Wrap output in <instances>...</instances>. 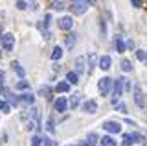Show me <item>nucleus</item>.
Returning <instances> with one entry per match:
<instances>
[{"instance_id": "obj_30", "label": "nucleus", "mask_w": 147, "mask_h": 146, "mask_svg": "<svg viewBox=\"0 0 147 146\" xmlns=\"http://www.w3.org/2000/svg\"><path fill=\"white\" fill-rule=\"evenodd\" d=\"M48 131H52V133L55 131V126H53V118H50V120H48Z\"/></svg>"}, {"instance_id": "obj_12", "label": "nucleus", "mask_w": 147, "mask_h": 146, "mask_svg": "<svg viewBox=\"0 0 147 146\" xmlns=\"http://www.w3.org/2000/svg\"><path fill=\"white\" fill-rule=\"evenodd\" d=\"M99 68L101 70H109L110 68V56H103L99 59Z\"/></svg>"}, {"instance_id": "obj_9", "label": "nucleus", "mask_w": 147, "mask_h": 146, "mask_svg": "<svg viewBox=\"0 0 147 146\" xmlns=\"http://www.w3.org/2000/svg\"><path fill=\"white\" fill-rule=\"evenodd\" d=\"M72 26H74V19H72V17H61V19H59V28H61V30L68 31Z\"/></svg>"}, {"instance_id": "obj_31", "label": "nucleus", "mask_w": 147, "mask_h": 146, "mask_svg": "<svg viewBox=\"0 0 147 146\" xmlns=\"http://www.w3.org/2000/svg\"><path fill=\"white\" fill-rule=\"evenodd\" d=\"M136 57L140 59V61H144V59H145V52H142V50H138V52H136Z\"/></svg>"}, {"instance_id": "obj_22", "label": "nucleus", "mask_w": 147, "mask_h": 146, "mask_svg": "<svg viewBox=\"0 0 147 146\" xmlns=\"http://www.w3.org/2000/svg\"><path fill=\"white\" fill-rule=\"evenodd\" d=\"M39 94H40V96H44V98H50V96H52V89H50L48 85H44V87L39 89Z\"/></svg>"}, {"instance_id": "obj_19", "label": "nucleus", "mask_w": 147, "mask_h": 146, "mask_svg": "<svg viewBox=\"0 0 147 146\" xmlns=\"http://www.w3.org/2000/svg\"><path fill=\"white\" fill-rule=\"evenodd\" d=\"M114 46H116L118 52H125V43H123V39L119 37V35L116 37V41H114Z\"/></svg>"}, {"instance_id": "obj_26", "label": "nucleus", "mask_w": 147, "mask_h": 146, "mask_svg": "<svg viewBox=\"0 0 147 146\" xmlns=\"http://www.w3.org/2000/svg\"><path fill=\"white\" fill-rule=\"evenodd\" d=\"M121 70L123 72H131L132 70V65H131V61H129V59H123V61H121Z\"/></svg>"}, {"instance_id": "obj_15", "label": "nucleus", "mask_w": 147, "mask_h": 146, "mask_svg": "<svg viewBox=\"0 0 147 146\" xmlns=\"http://www.w3.org/2000/svg\"><path fill=\"white\" fill-rule=\"evenodd\" d=\"M101 146H116V139H112L110 135H105L101 139Z\"/></svg>"}, {"instance_id": "obj_13", "label": "nucleus", "mask_w": 147, "mask_h": 146, "mask_svg": "<svg viewBox=\"0 0 147 146\" xmlns=\"http://www.w3.org/2000/svg\"><path fill=\"white\" fill-rule=\"evenodd\" d=\"M98 135H96V133H88V135H86V139H85V144L86 146H96V144H98Z\"/></svg>"}, {"instance_id": "obj_8", "label": "nucleus", "mask_w": 147, "mask_h": 146, "mask_svg": "<svg viewBox=\"0 0 147 146\" xmlns=\"http://www.w3.org/2000/svg\"><path fill=\"white\" fill-rule=\"evenodd\" d=\"M53 107H55V111H57V113H64L68 109V100L66 98H57V100H55V104H53Z\"/></svg>"}, {"instance_id": "obj_34", "label": "nucleus", "mask_w": 147, "mask_h": 146, "mask_svg": "<svg viewBox=\"0 0 147 146\" xmlns=\"http://www.w3.org/2000/svg\"><path fill=\"white\" fill-rule=\"evenodd\" d=\"M131 4L134 8H142V0H131Z\"/></svg>"}, {"instance_id": "obj_28", "label": "nucleus", "mask_w": 147, "mask_h": 146, "mask_svg": "<svg viewBox=\"0 0 147 146\" xmlns=\"http://www.w3.org/2000/svg\"><path fill=\"white\" fill-rule=\"evenodd\" d=\"M15 6H17V10H20V11H22V10H26V2H24V0H18Z\"/></svg>"}, {"instance_id": "obj_7", "label": "nucleus", "mask_w": 147, "mask_h": 146, "mask_svg": "<svg viewBox=\"0 0 147 146\" xmlns=\"http://www.w3.org/2000/svg\"><path fill=\"white\" fill-rule=\"evenodd\" d=\"M103 130L109 131V133H119V131H121V124H119V122H105Z\"/></svg>"}, {"instance_id": "obj_20", "label": "nucleus", "mask_w": 147, "mask_h": 146, "mask_svg": "<svg viewBox=\"0 0 147 146\" xmlns=\"http://www.w3.org/2000/svg\"><path fill=\"white\" fill-rule=\"evenodd\" d=\"M20 100L24 104H33V100H35V96L31 93H24V94H20Z\"/></svg>"}, {"instance_id": "obj_33", "label": "nucleus", "mask_w": 147, "mask_h": 146, "mask_svg": "<svg viewBox=\"0 0 147 146\" xmlns=\"http://www.w3.org/2000/svg\"><path fill=\"white\" fill-rule=\"evenodd\" d=\"M74 43H76V37H72V35H68V37H66V44H68V46H72Z\"/></svg>"}, {"instance_id": "obj_36", "label": "nucleus", "mask_w": 147, "mask_h": 146, "mask_svg": "<svg viewBox=\"0 0 147 146\" xmlns=\"http://www.w3.org/2000/svg\"><path fill=\"white\" fill-rule=\"evenodd\" d=\"M86 2H88V4H90V6H94V4H96V2H98V0H86Z\"/></svg>"}, {"instance_id": "obj_24", "label": "nucleus", "mask_w": 147, "mask_h": 146, "mask_svg": "<svg viewBox=\"0 0 147 146\" xmlns=\"http://www.w3.org/2000/svg\"><path fill=\"white\" fill-rule=\"evenodd\" d=\"M28 87H30V83H28L26 80H22V78H20V81H18V83L15 85V89H17V91H26Z\"/></svg>"}, {"instance_id": "obj_4", "label": "nucleus", "mask_w": 147, "mask_h": 146, "mask_svg": "<svg viewBox=\"0 0 147 146\" xmlns=\"http://www.w3.org/2000/svg\"><path fill=\"white\" fill-rule=\"evenodd\" d=\"M98 89H99V93L103 94V96H107V94L110 93V89H112V78H109V76L101 78L99 83H98Z\"/></svg>"}, {"instance_id": "obj_5", "label": "nucleus", "mask_w": 147, "mask_h": 146, "mask_svg": "<svg viewBox=\"0 0 147 146\" xmlns=\"http://www.w3.org/2000/svg\"><path fill=\"white\" fill-rule=\"evenodd\" d=\"M2 46H4V50H13V46H15V35H11V33L2 35Z\"/></svg>"}, {"instance_id": "obj_25", "label": "nucleus", "mask_w": 147, "mask_h": 146, "mask_svg": "<svg viewBox=\"0 0 147 146\" xmlns=\"http://www.w3.org/2000/svg\"><path fill=\"white\" fill-rule=\"evenodd\" d=\"M68 106H70L72 109H76L77 106H79V94H74V96L70 98V102H68Z\"/></svg>"}, {"instance_id": "obj_29", "label": "nucleus", "mask_w": 147, "mask_h": 146, "mask_svg": "<svg viewBox=\"0 0 147 146\" xmlns=\"http://www.w3.org/2000/svg\"><path fill=\"white\" fill-rule=\"evenodd\" d=\"M52 8H53V10H63L64 4H63V2H53V4H52Z\"/></svg>"}, {"instance_id": "obj_17", "label": "nucleus", "mask_w": 147, "mask_h": 146, "mask_svg": "<svg viewBox=\"0 0 147 146\" xmlns=\"http://www.w3.org/2000/svg\"><path fill=\"white\" fill-rule=\"evenodd\" d=\"M96 61H98V56H96V54H90L88 56V67H86V72H92V68H94V65H96Z\"/></svg>"}, {"instance_id": "obj_35", "label": "nucleus", "mask_w": 147, "mask_h": 146, "mask_svg": "<svg viewBox=\"0 0 147 146\" xmlns=\"http://www.w3.org/2000/svg\"><path fill=\"white\" fill-rule=\"evenodd\" d=\"M4 78H6V72H4V70H0V87L4 85Z\"/></svg>"}, {"instance_id": "obj_16", "label": "nucleus", "mask_w": 147, "mask_h": 146, "mask_svg": "<svg viewBox=\"0 0 147 146\" xmlns=\"http://www.w3.org/2000/svg\"><path fill=\"white\" fill-rule=\"evenodd\" d=\"M11 67H13V70H15L17 74H18V78H24V68L20 67V63H18V61H13V63H11Z\"/></svg>"}, {"instance_id": "obj_14", "label": "nucleus", "mask_w": 147, "mask_h": 146, "mask_svg": "<svg viewBox=\"0 0 147 146\" xmlns=\"http://www.w3.org/2000/svg\"><path fill=\"white\" fill-rule=\"evenodd\" d=\"M66 81L72 83V85H77V83H79V74H77V72H68V74H66Z\"/></svg>"}, {"instance_id": "obj_3", "label": "nucleus", "mask_w": 147, "mask_h": 146, "mask_svg": "<svg viewBox=\"0 0 147 146\" xmlns=\"http://www.w3.org/2000/svg\"><path fill=\"white\" fill-rule=\"evenodd\" d=\"M125 83H127V78H123V76H119L116 80V83H114V104L118 102V96H121L123 91H125Z\"/></svg>"}, {"instance_id": "obj_37", "label": "nucleus", "mask_w": 147, "mask_h": 146, "mask_svg": "<svg viewBox=\"0 0 147 146\" xmlns=\"http://www.w3.org/2000/svg\"><path fill=\"white\" fill-rule=\"evenodd\" d=\"M144 61H145V65H147V54H145V59H144Z\"/></svg>"}, {"instance_id": "obj_23", "label": "nucleus", "mask_w": 147, "mask_h": 146, "mask_svg": "<svg viewBox=\"0 0 147 146\" xmlns=\"http://www.w3.org/2000/svg\"><path fill=\"white\" fill-rule=\"evenodd\" d=\"M0 111H2V113H9V111H11V104H7L6 100H0Z\"/></svg>"}, {"instance_id": "obj_32", "label": "nucleus", "mask_w": 147, "mask_h": 146, "mask_svg": "<svg viewBox=\"0 0 147 146\" xmlns=\"http://www.w3.org/2000/svg\"><path fill=\"white\" fill-rule=\"evenodd\" d=\"M116 109H118V111H121V113H125V111H127L125 104H116Z\"/></svg>"}, {"instance_id": "obj_11", "label": "nucleus", "mask_w": 147, "mask_h": 146, "mask_svg": "<svg viewBox=\"0 0 147 146\" xmlns=\"http://www.w3.org/2000/svg\"><path fill=\"white\" fill-rule=\"evenodd\" d=\"M85 61H86V57H83V56L76 59V72H77V74H83V72H86Z\"/></svg>"}, {"instance_id": "obj_18", "label": "nucleus", "mask_w": 147, "mask_h": 146, "mask_svg": "<svg viewBox=\"0 0 147 146\" xmlns=\"http://www.w3.org/2000/svg\"><path fill=\"white\" fill-rule=\"evenodd\" d=\"M55 89H57L59 93H68V91H70V83H68V81H59Z\"/></svg>"}, {"instance_id": "obj_27", "label": "nucleus", "mask_w": 147, "mask_h": 146, "mask_svg": "<svg viewBox=\"0 0 147 146\" xmlns=\"http://www.w3.org/2000/svg\"><path fill=\"white\" fill-rule=\"evenodd\" d=\"M40 143H42V137L35 135V137H33V141H31V146H40Z\"/></svg>"}, {"instance_id": "obj_6", "label": "nucleus", "mask_w": 147, "mask_h": 146, "mask_svg": "<svg viewBox=\"0 0 147 146\" xmlns=\"http://www.w3.org/2000/svg\"><path fill=\"white\" fill-rule=\"evenodd\" d=\"M134 102L138 107H145V94L140 87H134Z\"/></svg>"}, {"instance_id": "obj_10", "label": "nucleus", "mask_w": 147, "mask_h": 146, "mask_svg": "<svg viewBox=\"0 0 147 146\" xmlns=\"http://www.w3.org/2000/svg\"><path fill=\"white\" fill-rule=\"evenodd\" d=\"M83 111L85 113H96L98 111V104H96V100H86L85 104H83Z\"/></svg>"}, {"instance_id": "obj_2", "label": "nucleus", "mask_w": 147, "mask_h": 146, "mask_svg": "<svg viewBox=\"0 0 147 146\" xmlns=\"http://www.w3.org/2000/svg\"><path fill=\"white\" fill-rule=\"evenodd\" d=\"M72 13L74 15H83L86 10H88V2L86 0H72Z\"/></svg>"}, {"instance_id": "obj_1", "label": "nucleus", "mask_w": 147, "mask_h": 146, "mask_svg": "<svg viewBox=\"0 0 147 146\" xmlns=\"http://www.w3.org/2000/svg\"><path fill=\"white\" fill-rule=\"evenodd\" d=\"M138 143H144V135L142 133H125L121 139L123 146H132V144H138Z\"/></svg>"}, {"instance_id": "obj_21", "label": "nucleus", "mask_w": 147, "mask_h": 146, "mask_svg": "<svg viewBox=\"0 0 147 146\" xmlns=\"http://www.w3.org/2000/svg\"><path fill=\"white\" fill-rule=\"evenodd\" d=\"M61 57H63V48L61 46H55L53 52H52V59H53V61H57V59H61Z\"/></svg>"}, {"instance_id": "obj_38", "label": "nucleus", "mask_w": 147, "mask_h": 146, "mask_svg": "<svg viewBox=\"0 0 147 146\" xmlns=\"http://www.w3.org/2000/svg\"><path fill=\"white\" fill-rule=\"evenodd\" d=\"M0 59H2V52H0Z\"/></svg>"}]
</instances>
